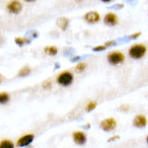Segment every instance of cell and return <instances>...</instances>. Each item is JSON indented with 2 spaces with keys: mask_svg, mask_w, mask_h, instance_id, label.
<instances>
[{
  "mask_svg": "<svg viewBox=\"0 0 148 148\" xmlns=\"http://www.w3.org/2000/svg\"><path fill=\"white\" fill-rule=\"evenodd\" d=\"M56 81L61 86H69L73 82V75L69 71H63L57 76Z\"/></svg>",
  "mask_w": 148,
  "mask_h": 148,
  "instance_id": "cell-2",
  "label": "cell"
},
{
  "mask_svg": "<svg viewBox=\"0 0 148 148\" xmlns=\"http://www.w3.org/2000/svg\"><path fill=\"white\" fill-rule=\"evenodd\" d=\"M86 66H87V64H86L85 62L78 63L77 65H76V67H75V71H76V72H82V71L85 70Z\"/></svg>",
  "mask_w": 148,
  "mask_h": 148,
  "instance_id": "cell-18",
  "label": "cell"
},
{
  "mask_svg": "<svg viewBox=\"0 0 148 148\" xmlns=\"http://www.w3.org/2000/svg\"><path fill=\"white\" fill-rule=\"evenodd\" d=\"M31 72V68L28 67V66H25V67H23L22 69H20V71H19L18 75L21 76V77H24V76H27L29 75Z\"/></svg>",
  "mask_w": 148,
  "mask_h": 148,
  "instance_id": "cell-15",
  "label": "cell"
},
{
  "mask_svg": "<svg viewBox=\"0 0 148 148\" xmlns=\"http://www.w3.org/2000/svg\"><path fill=\"white\" fill-rule=\"evenodd\" d=\"M34 138H35L34 134H25L19 138L16 145H17L18 147L28 146L29 144H31V143L34 141Z\"/></svg>",
  "mask_w": 148,
  "mask_h": 148,
  "instance_id": "cell-5",
  "label": "cell"
},
{
  "mask_svg": "<svg viewBox=\"0 0 148 148\" xmlns=\"http://www.w3.org/2000/svg\"><path fill=\"white\" fill-rule=\"evenodd\" d=\"M100 14L98 13L96 11H90V12H87L84 16V19L87 21L88 23H91V24H94V23H97L98 21L100 20Z\"/></svg>",
  "mask_w": 148,
  "mask_h": 148,
  "instance_id": "cell-7",
  "label": "cell"
},
{
  "mask_svg": "<svg viewBox=\"0 0 148 148\" xmlns=\"http://www.w3.org/2000/svg\"><path fill=\"white\" fill-rule=\"evenodd\" d=\"M51 82L45 83V85H44V88H47V87H49V88H51Z\"/></svg>",
  "mask_w": 148,
  "mask_h": 148,
  "instance_id": "cell-22",
  "label": "cell"
},
{
  "mask_svg": "<svg viewBox=\"0 0 148 148\" xmlns=\"http://www.w3.org/2000/svg\"><path fill=\"white\" fill-rule=\"evenodd\" d=\"M146 51H147V47L145 45L138 44V45H133L130 49L128 53H130V56L132 57V58L139 59V58H142V57L145 56Z\"/></svg>",
  "mask_w": 148,
  "mask_h": 148,
  "instance_id": "cell-1",
  "label": "cell"
},
{
  "mask_svg": "<svg viewBox=\"0 0 148 148\" xmlns=\"http://www.w3.org/2000/svg\"><path fill=\"white\" fill-rule=\"evenodd\" d=\"M76 2H80V1H82V0H75Z\"/></svg>",
  "mask_w": 148,
  "mask_h": 148,
  "instance_id": "cell-27",
  "label": "cell"
},
{
  "mask_svg": "<svg viewBox=\"0 0 148 148\" xmlns=\"http://www.w3.org/2000/svg\"><path fill=\"white\" fill-rule=\"evenodd\" d=\"M0 148H14V143L9 139H4L0 142Z\"/></svg>",
  "mask_w": 148,
  "mask_h": 148,
  "instance_id": "cell-13",
  "label": "cell"
},
{
  "mask_svg": "<svg viewBox=\"0 0 148 148\" xmlns=\"http://www.w3.org/2000/svg\"><path fill=\"white\" fill-rule=\"evenodd\" d=\"M97 107V102L95 101H90L89 103L87 104V106H86V111L87 112H91L93 111L95 108Z\"/></svg>",
  "mask_w": 148,
  "mask_h": 148,
  "instance_id": "cell-16",
  "label": "cell"
},
{
  "mask_svg": "<svg viewBox=\"0 0 148 148\" xmlns=\"http://www.w3.org/2000/svg\"><path fill=\"white\" fill-rule=\"evenodd\" d=\"M116 138H119V136H114V137H112V138H110V141H113V140L116 139Z\"/></svg>",
  "mask_w": 148,
  "mask_h": 148,
  "instance_id": "cell-24",
  "label": "cell"
},
{
  "mask_svg": "<svg viewBox=\"0 0 148 148\" xmlns=\"http://www.w3.org/2000/svg\"><path fill=\"white\" fill-rule=\"evenodd\" d=\"M68 24H69V20L65 17H62V18H60V19L57 20V25H58V27L60 28L62 31H65L66 29H67Z\"/></svg>",
  "mask_w": 148,
  "mask_h": 148,
  "instance_id": "cell-11",
  "label": "cell"
},
{
  "mask_svg": "<svg viewBox=\"0 0 148 148\" xmlns=\"http://www.w3.org/2000/svg\"><path fill=\"white\" fill-rule=\"evenodd\" d=\"M104 22L107 24L108 26H116L118 24L119 20H118V17L114 13H108L106 15V17L104 19Z\"/></svg>",
  "mask_w": 148,
  "mask_h": 148,
  "instance_id": "cell-10",
  "label": "cell"
},
{
  "mask_svg": "<svg viewBox=\"0 0 148 148\" xmlns=\"http://www.w3.org/2000/svg\"><path fill=\"white\" fill-rule=\"evenodd\" d=\"M101 1H103V2H110V1H112V0H101Z\"/></svg>",
  "mask_w": 148,
  "mask_h": 148,
  "instance_id": "cell-25",
  "label": "cell"
},
{
  "mask_svg": "<svg viewBox=\"0 0 148 148\" xmlns=\"http://www.w3.org/2000/svg\"><path fill=\"white\" fill-rule=\"evenodd\" d=\"M15 42L18 45V46L22 47L25 44H28V42H30V40H26V39H23V38H16V39H15Z\"/></svg>",
  "mask_w": 148,
  "mask_h": 148,
  "instance_id": "cell-17",
  "label": "cell"
},
{
  "mask_svg": "<svg viewBox=\"0 0 148 148\" xmlns=\"http://www.w3.org/2000/svg\"><path fill=\"white\" fill-rule=\"evenodd\" d=\"M107 47L105 46H98V47H95L94 49H93V51H105Z\"/></svg>",
  "mask_w": 148,
  "mask_h": 148,
  "instance_id": "cell-19",
  "label": "cell"
},
{
  "mask_svg": "<svg viewBox=\"0 0 148 148\" xmlns=\"http://www.w3.org/2000/svg\"><path fill=\"white\" fill-rule=\"evenodd\" d=\"M139 36H140V33L139 32H138V33H135V34H133L132 36H130V39H136V38L137 37H139Z\"/></svg>",
  "mask_w": 148,
  "mask_h": 148,
  "instance_id": "cell-21",
  "label": "cell"
},
{
  "mask_svg": "<svg viewBox=\"0 0 148 148\" xmlns=\"http://www.w3.org/2000/svg\"><path fill=\"white\" fill-rule=\"evenodd\" d=\"M4 80V77H3V75H1V74H0V83L2 82V81Z\"/></svg>",
  "mask_w": 148,
  "mask_h": 148,
  "instance_id": "cell-23",
  "label": "cell"
},
{
  "mask_svg": "<svg viewBox=\"0 0 148 148\" xmlns=\"http://www.w3.org/2000/svg\"><path fill=\"white\" fill-rule=\"evenodd\" d=\"M147 125V119L144 114H138L133 120V125L136 127H145Z\"/></svg>",
  "mask_w": 148,
  "mask_h": 148,
  "instance_id": "cell-9",
  "label": "cell"
},
{
  "mask_svg": "<svg viewBox=\"0 0 148 148\" xmlns=\"http://www.w3.org/2000/svg\"><path fill=\"white\" fill-rule=\"evenodd\" d=\"M101 127L105 131H112L116 127V121L114 118H109L102 121Z\"/></svg>",
  "mask_w": 148,
  "mask_h": 148,
  "instance_id": "cell-4",
  "label": "cell"
},
{
  "mask_svg": "<svg viewBox=\"0 0 148 148\" xmlns=\"http://www.w3.org/2000/svg\"><path fill=\"white\" fill-rule=\"evenodd\" d=\"M108 61L113 65H116V64L123 63L125 61V56L123 52L121 51H113L110 52L108 54Z\"/></svg>",
  "mask_w": 148,
  "mask_h": 148,
  "instance_id": "cell-3",
  "label": "cell"
},
{
  "mask_svg": "<svg viewBox=\"0 0 148 148\" xmlns=\"http://www.w3.org/2000/svg\"><path fill=\"white\" fill-rule=\"evenodd\" d=\"M73 140L75 143L79 145H83L86 143V140H87V137H86V134L83 131H75L73 133Z\"/></svg>",
  "mask_w": 148,
  "mask_h": 148,
  "instance_id": "cell-8",
  "label": "cell"
},
{
  "mask_svg": "<svg viewBox=\"0 0 148 148\" xmlns=\"http://www.w3.org/2000/svg\"><path fill=\"white\" fill-rule=\"evenodd\" d=\"M10 100V96H9L8 93L6 92H1L0 93V104L4 105V104H7Z\"/></svg>",
  "mask_w": 148,
  "mask_h": 148,
  "instance_id": "cell-12",
  "label": "cell"
},
{
  "mask_svg": "<svg viewBox=\"0 0 148 148\" xmlns=\"http://www.w3.org/2000/svg\"><path fill=\"white\" fill-rule=\"evenodd\" d=\"M7 10L10 12V13L18 14L22 10V4H21V2L18 1V0H13L10 3H8V5H7Z\"/></svg>",
  "mask_w": 148,
  "mask_h": 148,
  "instance_id": "cell-6",
  "label": "cell"
},
{
  "mask_svg": "<svg viewBox=\"0 0 148 148\" xmlns=\"http://www.w3.org/2000/svg\"><path fill=\"white\" fill-rule=\"evenodd\" d=\"M114 45H116V42H114V40H110V42H107L106 44H105V47H108L114 46Z\"/></svg>",
  "mask_w": 148,
  "mask_h": 148,
  "instance_id": "cell-20",
  "label": "cell"
},
{
  "mask_svg": "<svg viewBox=\"0 0 148 148\" xmlns=\"http://www.w3.org/2000/svg\"><path fill=\"white\" fill-rule=\"evenodd\" d=\"M45 52H46L47 54H49V56H56L57 53V49L53 46L47 47L46 49H45Z\"/></svg>",
  "mask_w": 148,
  "mask_h": 148,
  "instance_id": "cell-14",
  "label": "cell"
},
{
  "mask_svg": "<svg viewBox=\"0 0 148 148\" xmlns=\"http://www.w3.org/2000/svg\"><path fill=\"white\" fill-rule=\"evenodd\" d=\"M26 1H28V2H31V1H34V0H26Z\"/></svg>",
  "mask_w": 148,
  "mask_h": 148,
  "instance_id": "cell-26",
  "label": "cell"
}]
</instances>
